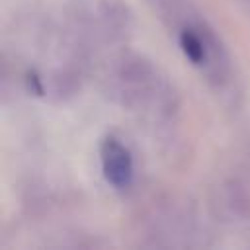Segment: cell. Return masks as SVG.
Returning <instances> with one entry per match:
<instances>
[{
  "label": "cell",
  "mask_w": 250,
  "mask_h": 250,
  "mask_svg": "<svg viewBox=\"0 0 250 250\" xmlns=\"http://www.w3.org/2000/svg\"><path fill=\"white\" fill-rule=\"evenodd\" d=\"M100 160L104 178L117 189H123L133 180V158L129 148L115 137L104 139L100 146Z\"/></svg>",
  "instance_id": "6da1fadb"
},
{
  "label": "cell",
  "mask_w": 250,
  "mask_h": 250,
  "mask_svg": "<svg viewBox=\"0 0 250 250\" xmlns=\"http://www.w3.org/2000/svg\"><path fill=\"white\" fill-rule=\"evenodd\" d=\"M180 45H182V51L186 53V57L195 62V64H201L205 61V45L203 41L199 39V35L191 29H184L180 33Z\"/></svg>",
  "instance_id": "7a4b0ae2"
}]
</instances>
